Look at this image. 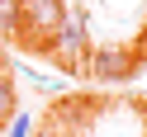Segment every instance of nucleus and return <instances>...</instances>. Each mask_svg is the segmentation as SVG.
Listing matches in <instances>:
<instances>
[{"label":"nucleus","instance_id":"nucleus-1","mask_svg":"<svg viewBox=\"0 0 147 137\" xmlns=\"http://www.w3.org/2000/svg\"><path fill=\"white\" fill-rule=\"evenodd\" d=\"M67 19H71L67 0H19V29L14 33H24L29 43H43V47H48L52 33H57Z\"/></svg>","mask_w":147,"mask_h":137},{"label":"nucleus","instance_id":"nucleus-2","mask_svg":"<svg viewBox=\"0 0 147 137\" xmlns=\"http://www.w3.org/2000/svg\"><path fill=\"white\" fill-rule=\"evenodd\" d=\"M52 57L62 61V71H86V61H90V33H86V24L81 19H67L57 33H52Z\"/></svg>","mask_w":147,"mask_h":137},{"label":"nucleus","instance_id":"nucleus-3","mask_svg":"<svg viewBox=\"0 0 147 137\" xmlns=\"http://www.w3.org/2000/svg\"><path fill=\"white\" fill-rule=\"evenodd\" d=\"M86 66L95 71L100 80H123L128 71H133V61H128V52L109 47V52H90V61H86Z\"/></svg>","mask_w":147,"mask_h":137},{"label":"nucleus","instance_id":"nucleus-4","mask_svg":"<svg viewBox=\"0 0 147 137\" xmlns=\"http://www.w3.org/2000/svg\"><path fill=\"white\" fill-rule=\"evenodd\" d=\"M14 114H19V104H14V85L0 76V123H10Z\"/></svg>","mask_w":147,"mask_h":137},{"label":"nucleus","instance_id":"nucleus-5","mask_svg":"<svg viewBox=\"0 0 147 137\" xmlns=\"http://www.w3.org/2000/svg\"><path fill=\"white\" fill-rule=\"evenodd\" d=\"M0 29L5 33L19 29V0H0Z\"/></svg>","mask_w":147,"mask_h":137},{"label":"nucleus","instance_id":"nucleus-6","mask_svg":"<svg viewBox=\"0 0 147 137\" xmlns=\"http://www.w3.org/2000/svg\"><path fill=\"white\" fill-rule=\"evenodd\" d=\"M29 132H33V123H29L24 114H14V118H10V137H29Z\"/></svg>","mask_w":147,"mask_h":137},{"label":"nucleus","instance_id":"nucleus-7","mask_svg":"<svg viewBox=\"0 0 147 137\" xmlns=\"http://www.w3.org/2000/svg\"><path fill=\"white\" fill-rule=\"evenodd\" d=\"M38 137H52V132H38Z\"/></svg>","mask_w":147,"mask_h":137},{"label":"nucleus","instance_id":"nucleus-8","mask_svg":"<svg viewBox=\"0 0 147 137\" xmlns=\"http://www.w3.org/2000/svg\"><path fill=\"white\" fill-rule=\"evenodd\" d=\"M142 137H147V132H142Z\"/></svg>","mask_w":147,"mask_h":137}]
</instances>
